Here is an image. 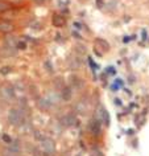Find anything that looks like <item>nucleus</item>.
Wrapping results in <instances>:
<instances>
[{
	"label": "nucleus",
	"instance_id": "1a4fd4ad",
	"mask_svg": "<svg viewBox=\"0 0 149 156\" xmlns=\"http://www.w3.org/2000/svg\"><path fill=\"white\" fill-rule=\"evenodd\" d=\"M13 29H15V26L11 21H5V20H3V21H0V32L1 33H11Z\"/></svg>",
	"mask_w": 149,
	"mask_h": 156
},
{
	"label": "nucleus",
	"instance_id": "39448f33",
	"mask_svg": "<svg viewBox=\"0 0 149 156\" xmlns=\"http://www.w3.org/2000/svg\"><path fill=\"white\" fill-rule=\"evenodd\" d=\"M98 115H99V121L100 122H104L106 126L110 124V115H108L107 110H106L103 106H99L98 107Z\"/></svg>",
	"mask_w": 149,
	"mask_h": 156
},
{
	"label": "nucleus",
	"instance_id": "aec40b11",
	"mask_svg": "<svg viewBox=\"0 0 149 156\" xmlns=\"http://www.w3.org/2000/svg\"><path fill=\"white\" fill-rule=\"evenodd\" d=\"M17 48L19 49H25L26 44H25V42H22V41H20V42H17Z\"/></svg>",
	"mask_w": 149,
	"mask_h": 156
},
{
	"label": "nucleus",
	"instance_id": "20e7f679",
	"mask_svg": "<svg viewBox=\"0 0 149 156\" xmlns=\"http://www.w3.org/2000/svg\"><path fill=\"white\" fill-rule=\"evenodd\" d=\"M69 86H70L71 89H75V90H79V89H82L85 86V82L82 81L81 77H78V75H70L69 77Z\"/></svg>",
	"mask_w": 149,
	"mask_h": 156
},
{
	"label": "nucleus",
	"instance_id": "0eeeda50",
	"mask_svg": "<svg viewBox=\"0 0 149 156\" xmlns=\"http://www.w3.org/2000/svg\"><path fill=\"white\" fill-rule=\"evenodd\" d=\"M62 124L66 126V127H71V126H74L77 123V118H75L74 114H66L64 118L61 119Z\"/></svg>",
	"mask_w": 149,
	"mask_h": 156
},
{
	"label": "nucleus",
	"instance_id": "6ab92c4d",
	"mask_svg": "<svg viewBox=\"0 0 149 156\" xmlns=\"http://www.w3.org/2000/svg\"><path fill=\"white\" fill-rule=\"evenodd\" d=\"M3 140H4V142H5V143H7V144H11V143H12V142H13V140H12V139H11V136H9V135H8V134H4V135H3Z\"/></svg>",
	"mask_w": 149,
	"mask_h": 156
},
{
	"label": "nucleus",
	"instance_id": "f257e3e1",
	"mask_svg": "<svg viewBox=\"0 0 149 156\" xmlns=\"http://www.w3.org/2000/svg\"><path fill=\"white\" fill-rule=\"evenodd\" d=\"M8 122L9 124L15 126V127H19L24 123V114L20 109H11L8 112Z\"/></svg>",
	"mask_w": 149,
	"mask_h": 156
},
{
	"label": "nucleus",
	"instance_id": "a211bd4d",
	"mask_svg": "<svg viewBox=\"0 0 149 156\" xmlns=\"http://www.w3.org/2000/svg\"><path fill=\"white\" fill-rule=\"evenodd\" d=\"M12 69L9 68V66H3L1 69H0V73H1L3 75H5V74H8V73H11Z\"/></svg>",
	"mask_w": 149,
	"mask_h": 156
},
{
	"label": "nucleus",
	"instance_id": "4468645a",
	"mask_svg": "<svg viewBox=\"0 0 149 156\" xmlns=\"http://www.w3.org/2000/svg\"><path fill=\"white\" fill-rule=\"evenodd\" d=\"M97 44H98L99 46H100V48H102V49H103V50H104V52H107V50H108V46H110V45H108V42H107V41H106V40L98 38V40H97Z\"/></svg>",
	"mask_w": 149,
	"mask_h": 156
},
{
	"label": "nucleus",
	"instance_id": "5701e85b",
	"mask_svg": "<svg viewBox=\"0 0 149 156\" xmlns=\"http://www.w3.org/2000/svg\"><path fill=\"white\" fill-rule=\"evenodd\" d=\"M33 2H34L36 4H42V3H44L45 0H33Z\"/></svg>",
	"mask_w": 149,
	"mask_h": 156
},
{
	"label": "nucleus",
	"instance_id": "6e6552de",
	"mask_svg": "<svg viewBox=\"0 0 149 156\" xmlns=\"http://www.w3.org/2000/svg\"><path fill=\"white\" fill-rule=\"evenodd\" d=\"M100 123L102 122L99 119H92V121L88 123V128L94 135H99L100 134Z\"/></svg>",
	"mask_w": 149,
	"mask_h": 156
},
{
	"label": "nucleus",
	"instance_id": "f3484780",
	"mask_svg": "<svg viewBox=\"0 0 149 156\" xmlns=\"http://www.w3.org/2000/svg\"><path fill=\"white\" fill-rule=\"evenodd\" d=\"M9 8H11V5H9L8 3L1 2V0H0V13L4 12V11H7V9H9Z\"/></svg>",
	"mask_w": 149,
	"mask_h": 156
},
{
	"label": "nucleus",
	"instance_id": "423d86ee",
	"mask_svg": "<svg viewBox=\"0 0 149 156\" xmlns=\"http://www.w3.org/2000/svg\"><path fill=\"white\" fill-rule=\"evenodd\" d=\"M37 106L41 110H48L50 106H53V102L50 101V98L46 95V97H41L37 99Z\"/></svg>",
	"mask_w": 149,
	"mask_h": 156
},
{
	"label": "nucleus",
	"instance_id": "4be33fe9",
	"mask_svg": "<svg viewBox=\"0 0 149 156\" xmlns=\"http://www.w3.org/2000/svg\"><path fill=\"white\" fill-rule=\"evenodd\" d=\"M74 26H75V28H78V29H81L82 24H81V23H74Z\"/></svg>",
	"mask_w": 149,
	"mask_h": 156
},
{
	"label": "nucleus",
	"instance_id": "f8f14e48",
	"mask_svg": "<svg viewBox=\"0 0 149 156\" xmlns=\"http://www.w3.org/2000/svg\"><path fill=\"white\" fill-rule=\"evenodd\" d=\"M61 97H62V101H70V98H71V87L70 86H65V87L62 89Z\"/></svg>",
	"mask_w": 149,
	"mask_h": 156
},
{
	"label": "nucleus",
	"instance_id": "2eb2a0df",
	"mask_svg": "<svg viewBox=\"0 0 149 156\" xmlns=\"http://www.w3.org/2000/svg\"><path fill=\"white\" fill-rule=\"evenodd\" d=\"M54 86H55V89H64V87H65L64 78H62V77L55 78V79H54Z\"/></svg>",
	"mask_w": 149,
	"mask_h": 156
},
{
	"label": "nucleus",
	"instance_id": "dca6fc26",
	"mask_svg": "<svg viewBox=\"0 0 149 156\" xmlns=\"http://www.w3.org/2000/svg\"><path fill=\"white\" fill-rule=\"evenodd\" d=\"M75 50H77L79 53V56H82V54H86V46L85 45H75Z\"/></svg>",
	"mask_w": 149,
	"mask_h": 156
},
{
	"label": "nucleus",
	"instance_id": "9b49d317",
	"mask_svg": "<svg viewBox=\"0 0 149 156\" xmlns=\"http://www.w3.org/2000/svg\"><path fill=\"white\" fill-rule=\"evenodd\" d=\"M87 110H88V106L86 102L83 101H79L77 105H75V111L78 112V114H81V115H85V114H87Z\"/></svg>",
	"mask_w": 149,
	"mask_h": 156
},
{
	"label": "nucleus",
	"instance_id": "b1692460",
	"mask_svg": "<svg viewBox=\"0 0 149 156\" xmlns=\"http://www.w3.org/2000/svg\"><path fill=\"white\" fill-rule=\"evenodd\" d=\"M7 156H8V155H7Z\"/></svg>",
	"mask_w": 149,
	"mask_h": 156
},
{
	"label": "nucleus",
	"instance_id": "ddd939ff",
	"mask_svg": "<svg viewBox=\"0 0 149 156\" xmlns=\"http://www.w3.org/2000/svg\"><path fill=\"white\" fill-rule=\"evenodd\" d=\"M65 23H66L65 19L62 17L61 15H54V16H53V25L57 26V28H58V26H64Z\"/></svg>",
	"mask_w": 149,
	"mask_h": 156
},
{
	"label": "nucleus",
	"instance_id": "f03ea898",
	"mask_svg": "<svg viewBox=\"0 0 149 156\" xmlns=\"http://www.w3.org/2000/svg\"><path fill=\"white\" fill-rule=\"evenodd\" d=\"M41 147L45 156H53L55 154V144L50 138H42L41 139Z\"/></svg>",
	"mask_w": 149,
	"mask_h": 156
},
{
	"label": "nucleus",
	"instance_id": "9d476101",
	"mask_svg": "<svg viewBox=\"0 0 149 156\" xmlns=\"http://www.w3.org/2000/svg\"><path fill=\"white\" fill-rule=\"evenodd\" d=\"M9 147H8V150H7V154H8V156H16L20 152V144L17 143V140L15 142V143H12L11 144H8Z\"/></svg>",
	"mask_w": 149,
	"mask_h": 156
},
{
	"label": "nucleus",
	"instance_id": "412c9836",
	"mask_svg": "<svg viewBox=\"0 0 149 156\" xmlns=\"http://www.w3.org/2000/svg\"><path fill=\"white\" fill-rule=\"evenodd\" d=\"M45 66H46V69H48V70L50 72V73L53 72V69H52V64H50L49 61H48V62H45Z\"/></svg>",
	"mask_w": 149,
	"mask_h": 156
},
{
	"label": "nucleus",
	"instance_id": "7ed1b4c3",
	"mask_svg": "<svg viewBox=\"0 0 149 156\" xmlns=\"http://www.w3.org/2000/svg\"><path fill=\"white\" fill-rule=\"evenodd\" d=\"M0 95H1L3 99H5V101H8V102L15 101L16 99L15 89L11 87L9 85H3L1 87H0Z\"/></svg>",
	"mask_w": 149,
	"mask_h": 156
}]
</instances>
